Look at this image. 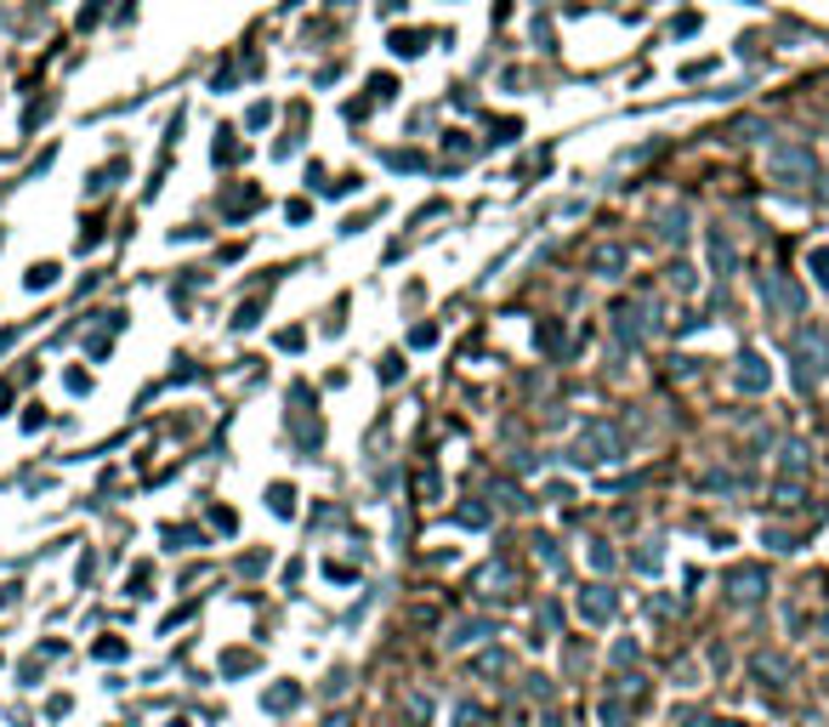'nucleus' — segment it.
I'll list each match as a JSON object with an SVG mask.
<instances>
[{
	"mask_svg": "<svg viewBox=\"0 0 829 727\" xmlns=\"http://www.w3.org/2000/svg\"><path fill=\"white\" fill-rule=\"evenodd\" d=\"M755 585H761L755 569H750V574H733V591H739V597H755Z\"/></svg>",
	"mask_w": 829,
	"mask_h": 727,
	"instance_id": "2",
	"label": "nucleus"
},
{
	"mask_svg": "<svg viewBox=\"0 0 829 727\" xmlns=\"http://www.w3.org/2000/svg\"><path fill=\"white\" fill-rule=\"evenodd\" d=\"M813 273H818V284L829 290V245H824V250H813Z\"/></svg>",
	"mask_w": 829,
	"mask_h": 727,
	"instance_id": "3",
	"label": "nucleus"
},
{
	"mask_svg": "<svg viewBox=\"0 0 829 727\" xmlns=\"http://www.w3.org/2000/svg\"><path fill=\"white\" fill-rule=\"evenodd\" d=\"M744 370H739V387H750V392H761L768 387V370H761V358H739Z\"/></svg>",
	"mask_w": 829,
	"mask_h": 727,
	"instance_id": "1",
	"label": "nucleus"
},
{
	"mask_svg": "<svg viewBox=\"0 0 829 727\" xmlns=\"http://www.w3.org/2000/svg\"><path fill=\"white\" fill-rule=\"evenodd\" d=\"M392 52H404V57H415V52H421V35H392Z\"/></svg>",
	"mask_w": 829,
	"mask_h": 727,
	"instance_id": "4",
	"label": "nucleus"
},
{
	"mask_svg": "<svg viewBox=\"0 0 829 727\" xmlns=\"http://www.w3.org/2000/svg\"><path fill=\"white\" fill-rule=\"evenodd\" d=\"M57 279V268H35V273H29V290H46Z\"/></svg>",
	"mask_w": 829,
	"mask_h": 727,
	"instance_id": "5",
	"label": "nucleus"
}]
</instances>
